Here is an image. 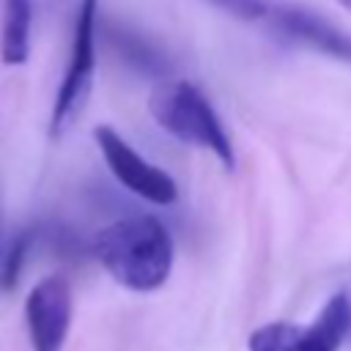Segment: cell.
Here are the masks:
<instances>
[{
    "label": "cell",
    "mask_w": 351,
    "mask_h": 351,
    "mask_svg": "<svg viewBox=\"0 0 351 351\" xmlns=\"http://www.w3.org/2000/svg\"><path fill=\"white\" fill-rule=\"evenodd\" d=\"M93 255L129 291H156L173 269V239L156 217H123L101 228Z\"/></svg>",
    "instance_id": "cell-1"
},
{
    "label": "cell",
    "mask_w": 351,
    "mask_h": 351,
    "mask_svg": "<svg viewBox=\"0 0 351 351\" xmlns=\"http://www.w3.org/2000/svg\"><path fill=\"white\" fill-rule=\"evenodd\" d=\"M151 118L176 140L197 145L208 154H214L225 167H233V145L230 137L217 118L211 101L203 96V90L186 80L162 82L151 99H148Z\"/></svg>",
    "instance_id": "cell-2"
},
{
    "label": "cell",
    "mask_w": 351,
    "mask_h": 351,
    "mask_svg": "<svg viewBox=\"0 0 351 351\" xmlns=\"http://www.w3.org/2000/svg\"><path fill=\"white\" fill-rule=\"evenodd\" d=\"M96 27H99V0H80L71 27V49L66 60V71L52 104L49 134L60 137L80 115L88 101L93 71H96Z\"/></svg>",
    "instance_id": "cell-3"
},
{
    "label": "cell",
    "mask_w": 351,
    "mask_h": 351,
    "mask_svg": "<svg viewBox=\"0 0 351 351\" xmlns=\"http://www.w3.org/2000/svg\"><path fill=\"white\" fill-rule=\"evenodd\" d=\"M351 324V307L343 293H335L313 324L299 326L288 321L266 324L247 340L250 351H337Z\"/></svg>",
    "instance_id": "cell-4"
},
{
    "label": "cell",
    "mask_w": 351,
    "mask_h": 351,
    "mask_svg": "<svg viewBox=\"0 0 351 351\" xmlns=\"http://www.w3.org/2000/svg\"><path fill=\"white\" fill-rule=\"evenodd\" d=\"M96 145L107 162V167L112 170V176L134 195L156 203V206H170L178 197V186L176 181L156 165L145 162L115 129L110 126H96L93 132Z\"/></svg>",
    "instance_id": "cell-5"
},
{
    "label": "cell",
    "mask_w": 351,
    "mask_h": 351,
    "mask_svg": "<svg viewBox=\"0 0 351 351\" xmlns=\"http://www.w3.org/2000/svg\"><path fill=\"white\" fill-rule=\"evenodd\" d=\"M25 318L33 351H60L71 324L69 280L60 274L38 280L25 299Z\"/></svg>",
    "instance_id": "cell-6"
},
{
    "label": "cell",
    "mask_w": 351,
    "mask_h": 351,
    "mask_svg": "<svg viewBox=\"0 0 351 351\" xmlns=\"http://www.w3.org/2000/svg\"><path fill=\"white\" fill-rule=\"evenodd\" d=\"M269 16H271L274 27H280L285 36H291L318 52H326L329 58L351 63V33L335 27L324 16H315V14H310L304 8H293V5H277L269 11Z\"/></svg>",
    "instance_id": "cell-7"
},
{
    "label": "cell",
    "mask_w": 351,
    "mask_h": 351,
    "mask_svg": "<svg viewBox=\"0 0 351 351\" xmlns=\"http://www.w3.org/2000/svg\"><path fill=\"white\" fill-rule=\"evenodd\" d=\"M101 36H104L107 44L118 52V58L126 60L134 71L151 74V77H159V74H167V71H170V58H167L156 44H151L148 38H143L137 30L107 19V22L101 25Z\"/></svg>",
    "instance_id": "cell-8"
},
{
    "label": "cell",
    "mask_w": 351,
    "mask_h": 351,
    "mask_svg": "<svg viewBox=\"0 0 351 351\" xmlns=\"http://www.w3.org/2000/svg\"><path fill=\"white\" fill-rule=\"evenodd\" d=\"M30 30H33V0H3V30H0L3 63L19 66L27 60Z\"/></svg>",
    "instance_id": "cell-9"
},
{
    "label": "cell",
    "mask_w": 351,
    "mask_h": 351,
    "mask_svg": "<svg viewBox=\"0 0 351 351\" xmlns=\"http://www.w3.org/2000/svg\"><path fill=\"white\" fill-rule=\"evenodd\" d=\"M30 244H33V233H30V230L19 233V236L11 241L8 252L3 255V266H0V288H14V285H16Z\"/></svg>",
    "instance_id": "cell-10"
},
{
    "label": "cell",
    "mask_w": 351,
    "mask_h": 351,
    "mask_svg": "<svg viewBox=\"0 0 351 351\" xmlns=\"http://www.w3.org/2000/svg\"><path fill=\"white\" fill-rule=\"evenodd\" d=\"M208 3L222 8V11H228V14H233V16H239V19H244V22L263 19L271 11L266 0H208Z\"/></svg>",
    "instance_id": "cell-11"
},
{
    "label": "cell",
    "mask_w": 351,
    "mask_h": 351,
    "mask_svg": "<svg viewBox=\"0 0 351 351\" xmlns=\"http://www.w3.org/2000/svg\"><path fill=\"white\" fill-rule=\"evenodd\" d=\"M337 3H340L343 8H348V11H351V0H337Z\"/></svg>",
    "instance_id": "cell-12"
},
{
    "label": "cell",
    "mask_w": 351,
    "mask_h": 351,
    "mask_svg": "<svg viewBox=\"0 0 351 351\" xmlns=\"http://www.w3.org/2000/svg\"><path fill=\"white\" fill-rule=\"evenodd\" d=\"M3 255H5V252H3V247H0V266H3Z\"/></svg>",
    "instance_id": "cell-13"
}]
</instances>
